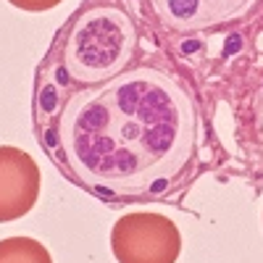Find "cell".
<instances>
[{
    "label": "cell",
    "mask_w": 263,
    "mask_h": 263,
    "mask_svg": "<svg viewBox=\"0 0 263 263\" xmlns=\"http://www.w3.org/2000/svg\"><path fill=\"white\" fill-rule=\"evenodd\" d=\"M111 250L119 263H177L182 232L163 213H124L111 227Z\"/></svg>",
    "instance_id": "obj_3"
},
{
    "label": "cell",
    "mask_w": 263,
    "mask_h": 263,
    "mask_svg": "<svg viewBox=\"0 0 263 263\" xmlns=\"http://www.w3.org/2000/svg\"><path fill=\"white\" fill-rule=\"evenodd\" d=\"M137 24L114 3L82 8L55 37L48 66L37 79V105H50L61 95L103 84L129 69L137 55Z\"/></svg>",
    "instance_id": "obj_2"
},
{
    "label": "cell",
    "mask_w": 263,
    "mask_h": 263,
    "mask_svg": "<svg viewBox=\"0 0 263 263\" xmlns=\"http://www.w3.org/2000/svg\"><path fill=\"white\" fill-rule=\"evenodd\" d=\"M45 153L82 190L105 200H150L177 187L200 150V108L158 66H135L103 84L34 108Z\"/></svg>",
    "instance_id": "obj_1"
},
{
    "label": "cell",
    "mask_w": 263,
    "mask_h": 263,
    "mask_svg": "<svg viewBox=\"0 0 263 263\" xmlns=\"http://www.w3.org/2000/svg\"><path fill=\"white\" fill-rule=\"evenodd\" d=\"M40 166L29 153L0 145V224L24 218L40 197Z\"/></svg>",
    "instance_id": "obj_5"
},
{
    "label": "cell",
    "mask_w": 263,
    "mask_h": 263,
    "mask_svg": "<svg viewBox=\"0 0 263 263\" xmlns=\"http://www.w3.org/2000/svg\"><path fill=\"white\" fill-rule=\"evenodd\" d=\"M11 6L21 8V11H32V13H42V11H50L55 6H61L63 0H8Z\"/></svg>",
    "instance_id": "obj_7"
},
{
    "label": "cell",
    "mask_w": 263,
    "mask_h": 263,
    "mask_svg": "<svg viewBox=\"0 0 263 263\" xmlns=\"http://www.w3.org/2000/svg\"><path fill=\"white\" fill-rule=\"evenodd\" d=\"M250 108H253V124H255V129H258V135L263 137V79L258 82L255 92H253Z\"/></svg>",
    "instance_id": "obj_8"
},
{
    "label": "cell",
    "mask_w": 263,
    "mask_h": 263,
    "mask_svg": "<svg viewBox=\"0 0 263 263\" xmlns=\"http://www.w3.org/2000/svg\"><path fill=\"white\" fill-rule=\"evenodd\" d=\"M153 21L171 34H203L250 21L263 0H145Z\"/></svg>",
    "instance_id": "obj_4"
},
{
    "label": "cell",
    "mask_w": 263,
    "mask_h": 263,
    "mask_svg": "<svg viewBox=\"0 0 263 263\" xmlns=\"http://www.w3.org/2000/svg\"><path fill=\"white\" fill-rule=\"evenodd\" d=\"M0 263H53V255L32 237H8L0 239Z\"/></svg>",
    "instance_id": "obj_6"
}]
</instances>
